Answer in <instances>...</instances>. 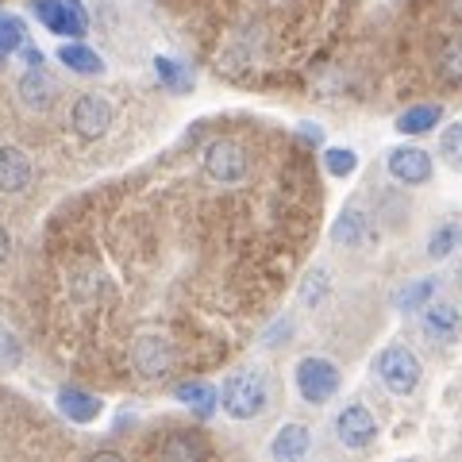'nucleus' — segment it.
Returning <instances> with one entry per match:
<instances>
[{"mask_svg":"<svg viewBox=\"0 0 462 462\" xmlns=\"http://www.w3.org/2000/svg\"><path fill=\"white\" fill-rule=\"evenodd\" d=\"M58 412L74 424H93L97 416L105 412V404H100L93 393L78 389V385H66V389H58Z\"/></svg>","mask_w":462,"mask_h":462,"instance_id":"nucleus-15","label":"nucleus"},{"mask_svg":"<svg viewBox=\"0 0 462 462\" xmlns=\"http://www.w3.org/2000/svg\"><path fill=\"white\" fill-rule=\"evenodd\" d=\"M220 409L231 420H258L270 409V382L263 370H236L220 385Z\"/></svg>","mask_w":462,"mask_h":462,"instance_id":"nucleus-1","label":"nucleus"},{"mask_svg":"<svg viewBox=\"0 0 462 462\" xmlns=\"http://www.w3.org/2000/svg\"><path fill=\"white\" fill-rule=\"evenodd\" d=\"M436 66L447 81H462V23L458 32H447L436 47Z\"/></svg>","mask_w":462,"mask_h":462,"instance_id":"nucleus-19","label":"nucleus"},{"mask_svg":"<svg viewBox=\"0 0 462 462\" xmlns=\"http://www.w3.org/2000/svg\"><path fill=\"white\" fill-rule=\"evenodd\" d=\"M16 89H20V105H23L27 112H51L54 100H58V85H54V78H51L42 66L27 69Z\"/></svg>","mask_w":462,"mask_h":462,"instance_id":"nucleus-12","label":"nucleus"},{"mask_svg":"<svg viewBox=\"0 0 462 462\" xmlns=\"http://www.w3.org/2000/svg\"><path fill=\"white\" fill-rule=\"evenodd\" d=\"M154 78L162 81L170 93H189L193 89V69L185 62H178V58H170V54L154 58Z\"/></svg>","mask_w":462,"mask_h":462,"instance_id":"nucleus-21","label":"nucleus"},{"mask_svg":"<svg viewBox=\"0 0 462 462\" xmlns=\"http://www.w3.org/2000/svg\"><path fill=\"white\" fill-rule=\"evenodd\" d=\"M32 12H35V20L58 39H81L89 32V20H85L78 0H32Z\"/></svg>","mask_w":462,"mask_h":462,"instance_id":"nucleus-5","label":"nucleus"},{"mask_svg":"<svg viewBox=\"0 0 462 462\" xmlns=\"http://www.w3.org/2000/svg\"><path fill=\"white\" fill-rule=\"evenodd\" d=\"M32 158L20 147H0V193H23L32 185Z\"/></svg>","mask_w":462,"mask_h":462,"instance_id":"nucleus-14","label":"nucleus"},{"mask_svg":"<svg viewBox=\"0 0 462 462\" xmlns=\"http://www.w3.org/2000/svg\"><path fill=\"white\" fill-rule=\"evenodd\" d=\"M420 331L439 346L458 343L462 339V305H455V300H447V297H436L431 305L420 309Z\"/></svg>","mask_w":462,"mask_h":462,"instance_id":"nucleus-8","label":"nucleus"},{"mask_svg":"<svg viewBox=\"0 0 462 462\" xmlns=\"http://www.w3.org/2000/svg\"><path fill=\"white\" fill-rule=\"evenodd\" d=\"M132 363L139 370V378L147 382H162L173 370V346L166 336H139L132 346Z\"/></svg>","mask_w":462,"mask_h":462,"instance_id":"nucleus-11","label":"nucleus"},{"mask_svg":"<svg viewBox=\"0 0 462 462\" xmlns=\"http://www.w3.org/2000/svg\"><path fill=\"white\" fill-rule=\"evenodd\" d=\"M328 270L324 266H312L309 273H305V282H300V289H297V300L305 309H320V300L328 297Z\"/></svg>","mask_w":462,"mask_h":462,"instance_id":"nucleus-23","label":"nucleus"},{"mask_svg":"<svg viewBox=\"0 0 462 462\" xmlns=\"http://www.w3.org/2000/svg\"><path fill=\"white\" fill-rule=\"evenodd\" d=\"M439 124H443V105H436V100H428V105H412V108H404V112L397 116V120H393L397 132H401V135H409V139L436 132Z\"/></svg>","mask_w":462,"mask_h":462,"instance_id":"nucleus-16","label":"nucleus"},{"mask_svg":"<svg viewBox=\"0 0 462 462\" xmlns=\"http://www.w3.org/2000/svg\"><path fill=\"white\" fill-rule=\"evenodd\" d=\"M20 54H23L27 69H32V66H42V51H39V47H32V42H23V47H20Z\"/></svg>","mask_w":462,"mask_h":462,"instance_id":"nucleus-30","label":"nucleus"},{"mask_svg":"<svg viewBox=\"0 0 462 462\" xmlns=\"http://www.w3.org/2000/svg\"><path fill=\"white\" fill-rule=\"evenodd\" d=\"M374 374H378V382L385 385V393L393 397H412L416 385H420V358H416L412 346L404 343H389L378 351V358H374Z\"/></svg>","mask_w":462,"mask_h":462,"instance_id":"nucleus-2","label":"nucleus"},{"mask_svg":"<svg viewBox=\"0 0 462 462\" xmlns=\"http://www.w3.org/2000/svg\"><path fill=\"white\" fill-rule=\"evenodd\" d=\"M451 16H455V23H462V0H451Z\"/></svg>","mask_w":462,"mask_h":462,"instance_id":"nucleus-32","label":"nucleus"},{"mask_svg":"<svg viewBox=\"0 0 462 462\" xmlns=\"http://www.w3.org/2000/svg\"><path fill=\"white\" fill-rule=\"evenodd\" d=\"M178 401L189 404L200 420H208V416L220 409V389H212L208 382H185V385H178Z\"/></svg>","mask_w":462,"mask_h":462,"instance_id":"nucleus-18","label":"nucleus"},{"mask_svg":"<svg viewBox=\"0 0 462 462\" xmlns=\"http://www.w3.org/2000/svg\"><path fill=\"white\" fill-rule=\"evenodd\" d=\"M116 120V108H112V100L108 97H100V93H81L74 100V108H69V124H74V132L81 139H100V135H108V127Z\"/></svg>","mask_w":462,"mask_h":462,"instance_id":"nucleus-9","label":"nucleus"},{"mask_svg":"<svg viewBox=\"0 0 462 462\" xmlns=\"http://www.w3.org/2000/svg\"><path fill=\"white\" fill-rule=\"evenodd\" d=\"M293 385H297V393H300V401H305V404H328L331 397L339 393L343 374H339V366L331 363V358L305 355L297 363V370H293Z\"/></svg>","mask_w":462,"mask_h":462,"instance_id":"nucleus-3","label":"nucleus"},{"mask_svg":"<svg viewBox=\"0 0 462 462\" xmlns=\"http://www.w3.org/2000/svg\"><path fill=\"white\" fill-rule=\"evenodd\" d=\"M458 243H462V224L447 220V224H439L428 236V258H431V263H443V258H451L458 251Z\"/></svg>","mask_w":462,"mask_h":462,"instance_id":"nucleus-22","label":"nucleus"},{"mask_svg":"<svg viewBox=\"0 0 462 462\" xmlns=\"http://www.w3.org/2000/svg\"><path fill=\"white\" fill-rule=\"evenodd\" d=\"M58 62H62L66 69H74V74H81V78L105 74V58H100L97 51H89L85 42H62V47H58Z\"/></svg>","mask_w":462,"mask_h":462,"instance_id":"nucleus-17","label":"nucleus"},{"mask_svg":"<svg viewBox=\"0 0 462 462\" xmlns=\"http://www.w3.org/2000/svg\"><path fill=\"white\" fill-rule=\"evenodd\" d=\"M27 42V32H23V20L12 16V12H0V62L8 54H16Z\"/></svg>","mask_w":462,"mask_h":462,"instance_id":"nucleus-24","label":"nucleus"},{"mask_svg":"<svg viewBox=\"0 0 462 462\" xmlns=\"http://www.w3.org/2000/svg\"><path fill=\"white\" fill-rule=\"evenodd\" d=\"M20 363H23V346L16 339V331L0 324V370H16Z\"/></svg>","mask_w":462,"mask_h":462,"instance_id":"nucleus-27","label":"nucleus"},{"mask_svg":"<svg viewBox=\"0 0 462 462\" xmlns=\"http://www.w3.org/2000/svg\"><path fill=\"white\" fill-rule=\"evenodd\" d=\"M439 154H443V162L451 166L455 173H462V120L447 124L439 132Z\"/></svg>","mask_w":462,"mask_h":462,"instance_id":"nucleus-25","label":"nucleus"},{"mask_svg":"<svg viewBox=\"0 0 462 462\" xmlns=\"http://www.w3.org/2000/svg\"><path fill=\"white\" fill-rule=\"evenodd\" d=\"M324 170L331 173V178H351V173L358 170V154L351 147H328L324 151Z\"/></svg>","mask_w":462,"mask_h":462,"instance_id":"nucleus-26","label":"nucleus"},{"mask_svg":"<svg viewBox=\"0 0 462 462\" xmlns=\"http://www.w3.org/2000/svg\"><path fill=\"white\" fill-rule=\"evenodd\" d=\"M336 439L346 451H366V447L378 439V416H374L366 404H343L336 416Z\"/></svg>","mask_w":462,"mask_h":462,"instance_id":"nucleus-7","label":"nucleus"},{"mask_svg":"<svg viewBox=\"0 0 462 462\" xmlns=\"http://www.w3.org/2000/svg\"><path fill=\"white\" fill-rule=\"evenodd\" d=\"M385 170H389V178H393L397 185H409V189H416V185L431 181V173H436V158H431L424 147L404 143V147H393L385 154Z\"/></svg>","mask_w":462,"mask_h":462,"instance_id":"nucleus-6","label":"nucleus"},{"mask_svg":"<svg viewBox=\"0 0 462 462\" xmlns=\"http://www.w3.org/2000/svg\"><path fill=\"white\" fill-rule=\"evenodd\" d=\"M8 254H12V236H8L5 227H0V263H5Z\"/></svg>","mask_w":462,"mask_h":462,"instance_id":"nucleus-31","label":"nucleus"},{"mask_svg":"<svg viewBox=\"0 0 462 462\" xmlns=\"http://www.w3.org/2000/svg\"><path fill=\"white\" fill-rule=\"evenodd\" d=\"M200 166L216 185H243L251 173V154L236 139H212L200 154Z\"/></svg>","mask_w":462,"mask_h":462,"instance_id":"nucleus-4","label":"nucleus"},{"mask_svg":"<svg viewBox=\"0 0 462 462\" xmlns=\"http://www.w3.org/2000/svg\"><path fill=\"white\" fill-rule=\"evenodd\" d=\"M436 297H439V278H436V273H428V278H416L412 285L401 289V293H397V309L401 312H420Z\"/></svg>","mask_w":462,"mask_h":462,"instance_id":"nucleus-20","label":"nucleus"},{"mask_svg":"<svg viewBox=\"0 0 462 462\" xmlns=\"http://www.w3.org/2000/svg\"><path fill=\"white\" fill-rule=\"evenodd\" d=\"M312 451V431L309 424H282L278 428V436L270 439V458H278V462H297V458H305Z\"/></svg>","mask_w":462,"mask_h":462,"instance_id":"nucleus-13","label":"nucleus"},{"mask_svg":"<svg viewBox=\"0 0 462 462\" xmlns=\"http://www.w3.org/2000/svg\"><path fill=\"white\" fill-rule=\"evenodd\" d=\"M166 455H170V458H205L208 447L200 443L197 436H185V431H178V436H170Z\"/></svg>","mask_w":462,"mask_h":462,"instance_id":"nucleus-28","label":"nucleus"},{"mask_svg":"<svg viewBox=\"0 0 462 462\" xmlns=\"http://www.w3.org/2000/svg\"><path fill=\"white\" fill-rule=\"evenodd\" d=\"M378 239V227H374V216L366 208H343L336 216V224H331V243L336 247H346V251H358V247H370V243Z\"/></svg>","mask_w":462,"mask_h":462,"instance_id":"nucleus-10","label":"nucleus"},{"mask_svg":"<svg viewBox=\"0 0 462 462\" xmlns=\"http://www.w3.org/2000/svg\"><path fill=\"white\" fill-rule=\"evenodd\" d=\"M297 135L305 139V143H312V147H320V143H324V135H320V127H316V124H300Z\"/></svg>","mask_w":462,"mask_h":462,"instance_id":"nucleus-29","label":"nucleus"},{"mask_svg":"<svg viewBox=\"0 0 462 462\" xmlns=\"http://www.w3.org/2000/svg\"><path fill=\"white\" fill-rule=\"evenodd\" d=\"M458 289H462V266H458Z\"/></svg>","mask_w":462,"mask_h":462,"instance_id":"nucleus-33","label":"nucleus"}]
</instances>
